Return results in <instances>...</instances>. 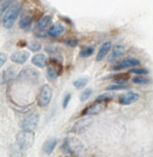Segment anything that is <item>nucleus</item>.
Returning <instances> with one entry per match:
<instances>
[{
    "label": "nucleus",
    "mask_w": 153,
    "mask_h": 157,
    "mask_svg": "<svg viewBox=\"0 0 153 157\" xmlns=\"http://www.w3.org/2000/svg\"><path fill=\"white\" fill-rule=\"evenodd\" d=\"M62 148L73 157H85L86 148L82 142L76 137H66L63 140Z\"/></svg>",
    "instance_id": "1"
},
{
    "label": "nucleus",
    "mask_w": 153,
    "mask_h": 157,
    "mask_svg": "<svg viewBox=\"0 0 153 157\" xmlns=\"http://www.w3.org/2000/svg\"><path fill=\"white\" fill-rule=\"evenodd\" d=\"M20 10L19 4H13L8 8L2 18V24L5 29H11L14 26L20 15Z\"/></svg>",
    "instance_id": "2"
},
{
    "label": "nucleus",
    "mask_w": 153,
    "mask_h": 157,
    "mask_svg": "<svg viewBox=\"0 0 153 157\" xmlns=\"http://www.w3.org/2000/svg\"><path fill=\"white\" fill-rule=\"evenodd\" d=\"M34 141V134L31 132L23 131L17 136V144L21 150H27Z\"/></svg>",
    "instance_id": "3"
},
{
    "label": "nucleus",
    "mask_w": 153,
    "mask_h": 157,
    "mask_svg": "<svg viewBox=\"0 0 153 157\" xmlns=\"http://www.w3.org/2000/svg\"><path fill=\"white\" fill-rule=\"evenodd\" d=\"M18 78L20 81L32 83V85H36L39 81V73L36 70H34V69L27 68V69H23V70L19 74Z\"/></svg>",
    "instance_id": "4"
},
{
    "label": "nucleus",
    "mask_w": 153,
    "mask_h": 157,
    "mask_svg": "<svg viewBox=\"0 0 153 157\" xmlns=\"http://www.w3.org/2000/svg\"><path fill=\"white\" fill-rule=\"evenodd\" d=\"M39 119H40V118H39V115L37 113H31V114L27 116L22 122L23 131L33 132L34 130H35L38 126Z\"/></svg>",
    "instance_id": "5"
},
{
    "label": "nucleus",
    "mask_w": 153,
    "mask_h": 157,
    "mask_svg": "<svg viewBox=\"0 0 153 157\" xmlns=\"http://www.w3.org/2000/svg\"><path fill=\"white\" fill-rule=\"evenodd\" d=\"M53 91L49 85H44L38 96V105L40 107H46L52 99Z\"/></svg>",
    "instance_id": "6"
},
{
    "label": "nucleus",
    "mask_w": 153,
    "mask_h": 157,
    "mask_svg": "<svg viewBox=\"0 0 153 157\" xmlns=\"http://www.w3.org/2000/svg\"><path fill=\"white\" fill-rule=\"evenodd\" d=\"M140 64H141V62L137 60V59L130 57V58L124 59L123 61L119 62L112 69L113 70L119 71V70H123V69H127V68H130V67H136L137 65H140Z\"/></svg>",
    "instance_id": "7"
},
{
    "label": "nucleus",
    "mask_w": 153,
    "mask_h": 157,
    "mask_svg": "<svg viewBox=\"0 0 153 157\" xmlns=\"http://www.w3.org/2000/svg\"><path fill=\"white\" fill-rule=\"evenodd\" d=\"M29 58V52L21 50V51H17L14 52L11 55V60L16 63V64H23L27 61V59Z\"/></svg>",
    "instance_id": "8"
},
{
    "label": "nucleus",
    "mask_w": 153,
    "mask_h": 157,
    "mask_svg": "<svg viewBox=\"0 0 153 157\" xmlns=\"http://www.w3.org/2000/svg\"><path fill=\"white\" fill-rule=\"evenodd\" d=\"M140 95L137 94L136 92H128L125 93V94H122L119 97V103L122 105H128V104H131V103L137 101L139 99Z\"/></svg>",
    "instance_id": "9"
},
{
    "label": "nucleus",
    "mask_w": 153,
    "mask_h": 157,
    "mask_svg": "<svg viewBox=\"0 0 153 157\" xmlns=\"http://www.w3.org/2000/svg\"><path fill=\"white\" fill-rule=\"evenodd\" d=\"M125 50H126V49H125L124 46L121 45V44H117V45H115L114 47H113L112 52L109 55V57H108V61L113 62V61L117 60L118 58L121 57L123 54L125 53Z\"/></svg>",
    "instance_id": "10"
},
{
    "label": "nucleus",
    "mask_w": 153,
    "mask_h": 157,
    "mask_svg": "<svg viewBox=\"0 0 153 157\" xmlns=\"http://www.w3.org/2000/svg\"><path fill=\"white\" fill-rule=\"evenodd\" d=\"M111 47H112V43L110 41H106V42L103 43L101 45V47L100 48V50H98V54H97L96 61L97 62H101L102 59L107 55V53L109 52Z\"/></svg>",
    "instance_id": "11"
},
{
    "label": "nucleus",
    "mask_w": 153,
    "mask_h": 157,
    "mask_svg": "<svg viewBox=\"0 0 153 157\" xmlns=\"http://www.w3.org/2000/svg\"><path fill=\"white\" fill-rule=\"evenodd\" d=\"M66 32V28L62 24H55L48 29V34L52 37H58Z\"/></svg>",
    "instance_id": "12"
},
{
    "label": "nucleus",
    "mask_w": 153,
    "mask_h": 157,
    "mask_svg": "<svg viewBox=\"0 0 153 157\" xmlns=\"http://www.w3.org/2000/svg\"><path fill=\"white\" fill-rule=\"evenodd\" d=\"M57 144H58V140L56 139V137H50L49 140H47L43 144L44 153L47 154V155L51 154L54 151V149H55Z\"/></svg>",
    "instance_id": "13"
},
{
    "label": "nucleus",
    "mask_w": 153,
    "mask_h": 157,
    "mask_svg": "<svg viewBox=\"0 0 153 157\" xmlns=\"http://www.w3.org/2000/svg\"><path fill=\"white\" fill-rule=\"evenodd\" d=\"M32 64L38 68H45L48 65V59L44 54H36L32 57Z\"/></svg>",
    "instance_id": "14"
},
{
    "label": "nucleus",
    "mask_w": 153,
    "mask_h": 157,
    "mask_svg": "<svg viewBox=\"0 0 153 157\" xmlns=\"http://www.w3.org/2000/svg\"><path fill=\"white\" fill-rule=\"evenodd\" d=\"M92 123V119L90 118H87V119H82L80 121H78L76 124L74 125L72 129V132H81L83 131H85L87 128L90 126V124Z\"/></svg>",
    "instance_id": "15"
},
{
    "label": "nucleus",
    "mask_w": 153,
    "mask_h": 157,
    "mask_svg": "<svg viewBox=\"0 0 153 157\" xmlns=\"http://www.w3.org/2000/svg\"><path fill=\"white\" fill-rule=\"evenodd\" d=\"M52 21V16L51 15H45V16L41 17L39 19V21L37 22V29L40 32L45 31V29L50 26Z\"/></svg>",
    "instance_id": "16"
},
{
    "label": "nucleus",
    "mask_w": 153,
    "mask_h": 157,
    "mask_svg": "<svg viewBox=\"0 0 153 157\" xmlns=\"http://www.w3.org/2000/svg\"><path fill=\"white\" fill-rule=\"evenodd\" d=\"M103 109H105V105L97 103V104H94L90 107H88L86 110H84L83 115H87V116L96 115V114H98L100 112H101Z\"/></svg>",
    "instance_id": "17"
},
{
    "label": "nucleus",
    "mask_w": 153,
    "mask_h": 157,
    "mask_svg": "<svg viewBox=\"0 0 153 157\" xmlns=\"http://www.w3.org/2000/svg\"><path fill=\"white\" fill-rule=\"evenodd\" d=\"M32 21H33L32 16H30V15H26V16H23L20 20L19 26L22 29H23V31H27V29H29V28L31 27Z\"/></svg>",
    "instance_id": "18"
},
{
    "label": "nucleus",
    "mask_w": 153,
    "mask_h": 157,
    "mask_svg": "<svg viewBox=\"0 0 153 157\" xmlns=\"http://www.w3.org/2000/svg\"><path fill=\"white\" fill-rule=\"evenodd\" d=\"M54 62L56 63L55 65H51L48 68V71H47L48 78H51V80H55V78H57L58 76L60 75V72H61V69H59V66H58L59 65L58 61H54Z\"/></svg>",
    "instance_id": "19"
},
{
    "label": "nucleus",
    "mask_w": 153,
    "mask_h": 157,
    "mask_svg": "<svg viewBox=\"0 0 153 157\" xmlns=\"http://www.w3.org/2000/svg\"><path fill=\"white\" fill-rule=\"evenodd\" d=\"M16 76V68L14 67H9L8 69H6L4 72H3V76H2V78H3V82H10L12 81L13 78Z\"/></svg>",
    "instance_id": "20"
},
{
    "label": "nucleus",
    "mask_w": 153,
    "mask_h": 157,
    "mask_svg": "<svg viewBox=\"0 0 153 157\" xmlns=\"http://www.w3.org/2000/svg\"><path fill=\"white\" fill-rule=\"evenodd\" d=\"M94 51H95V48L93 46H85L81 49L80 51V56L82 58H88L90 57L91 55H93Z\"/></svg>",
    "instance_id": "21"
},
{
    "label": "nucleus",
    "mask_w": 153,
    "mask_h": 157,
    "mask_svg": "<svg viewBox=\"0 0 153 157\" xmlns=\"http://www.w3.org/2000/svg\"><path fill=\"white\" fill-rule=\"evenodd\" d=\"M128 80H129V74H121V75H117L113 78V81L117 85H124V82H126Z\"/></svg>",
    "instance_id": "22"
},
{
    "label": "nucleus",
    "mask_w": 153,
    "mask_h": 157,
    "mask_svg": "<svg viewBox=\"0 0 153 157\" xmlns=\"http://www.w3.org/2000/svg\"><path fill=\"white\" fill-rule=\"evenodd\" d=\"M112 98H113L112 93H105V94H101L100 96H98L95 99V102L96 103H101V102H105V101H108V100H111Z\"/></svg>",
    "instance_id": "23"
},
{
    "label": "nucleus",
    "mask_w": 153,
    "mask_h": 157,
    "mask_svg": "<svg viewBox=\"0 0 153 157\" xmlns=\"http://www.w3.org/2000/svg\"><path fill=\"white\" fill-rule=\"evenodd\" d=\"M89 82V78H80L76 80L74 82H73V86H74L76 88H82L85 86Z\"/></svg>",
    "instance_id": "24"
},
{
    "label": "nucleus",
    "mask_w": 153,
    "mask_h": 157,
    "mask_svg": "<svg viewBox=\"0 0 153 157\" xmlns=\"http://www.w3.org/2000/svg\"><path fill=\"white\" fill-rule=\"evenodd\" d=\"M28 48L30 49L31 51L37 52L41 49V43L39 41H31L28 44Z\"/></svg>",
    "instance_id": "25"
},
{
    "label": "nucleus",
    "mask_w": 153,
    "mask_h": 157,
    "mask_svg": "<svg viewBox=\"0 0 153 157\" xmlns=\"http://www.w3.org/2000/svg\"><path fill=\"white\" fill-rule=\"evenodd\" d=\"M92 93H93V90H92V88H87V90H85L82 92V94L80 96V100L82 102L86 101L87 99H89V97L91 96Z\"/></svg>",
    "instance_id": "26"
},
{
    "label": "nucleus",
    "mask_w": 153,
    "mask_h": 157,
    "mask_svg": "<svg viewBox=\"0 0 153 157\" xmlns=\"http://www.w3.org/2000/svg\"><path fill=\"white\" fill-rule=\"evenodd\" d=\"M133 82L135 83H137V85H146V83L149 82V80L144 77H136L133 78Z\"/></svg>",
    "instance_id": "27"
},
{
    "label": "nucleus",
    "mask_w": 153,
    "mask_h": 157,
    "mask_svg": "<svg viewBox=\"0 0 153 157\" xmlns=\"http://www.w3.org/2000/svg\"><path fill=\"white\" fill-rule=\"evenodd\" d=\"M63 43L69 47H76L78 45V39L77 38H67L63 41Z\"/></svg>",
    "instance_id": "28"
},
{
    "label": "nucleus",
    "mask_w": 153,
    "mask_h": 157,
    "mask_svg": "<svg viewBox=\"0 0 153 157\" xmlns=\"http://www.w3.org/2000/svg\"><path fill=\"white\" fill-rule=\"evenodd\" d=\"M130 73L132 74H137V75H146V74H148V71L146 70V69H144V68H135V69H132L130 71Z\"/></svg>",
    "instance_id": "29"
},
{
    "label": "nucleus",
    "mask_w": 153,
    "mask_h": 157,
    "mask_svg": "<svg viewBox=\"0 0 153 157\" xmlns=\"http://www.w3.org/2000/svg\"><path fill=\"white\" fill-rule=\"evenodd\" d=\"M127 86L125 85H117V86H107L105 90H126Z\"/></svg>",
    "instance_id": "30"
},
{
    "label": "nucleus",
    "mask_w": 153,
    "mask_h": 157,
    "mask_svg": "<svg viewBox=\"0 0 153 157\" xmlns=\"http://www.w3.org/2000/svg\"><path fill=\"white\" fill-rule=\"evenodd\" d=\"M70 98H71V95H70V93H67V94L65 96V98H63V102H62V107L66 108L68 106V103H69L70 101Z\"/></svg>",
    "instance_id": "31"
},
{
    "label": "nucleus",
    "mask_w": 153,
    "mask_h": 157,
    "mask_svg": "<svg viewBox=\"0 0 153 157\" xmlns=\"http://www.w3.org/2000/svg\"><path fill=\"white\" fill-rule=\"evenodd\" d=\"M7 61V56L6 54H4L2 52H0V67H1L2 65H4L5 63H6Z\"/></svg>",
    "instance_id": "32"
}]
</instances>
